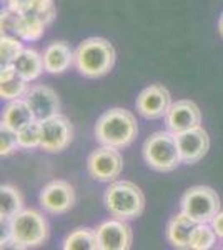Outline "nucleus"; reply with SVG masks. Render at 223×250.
Listing matches in <instances>:
<instances>
[{"instance_id": "a211bd4d", "label": "nucleus", "mask_w": 223, "mask_h": 250, "mask_svg": "<svg viewBox=\"0 0 223 250\" xmlns=\"http://www.w3.org/2000/svg\"><path fill=\"white\" fill-rule=\"evenodd\" d=\"M34 114H32L25 99L10 100L5 105V108H3L2 125H5V127H9L15 132H19L20 128H23L25 125L34 122Z\"/></svg>"}, {"instance_id": "cd10ccee", "label": "nucleus", "mask_w": 223, "mask_h": 250, "mask_svg": "<svg viewBox=\"0 0 223 250\" xmlns=\"http://www.w3.org/2000/svg\"><path fill=\"white\" fill-rule=\"evenodd\" d=\"M34 0H7V9L15 12V14H25L32 7Z\"/></svg>"}, {"instance_id": "6e6552de", "label": "nucleus", "mask_w": 223, "mask_h": 250, "mask_svg": "<svg viewBox=\"0 0 223 250\" xmlns=\"http://www.w3.org/2000/svg\"><path fill=\"white\" fill-rule=\"evenodd\" d=\"M72 137H74V130H72L70 120L65 115L59 114L42 122L40 147L48 154H59V152H63L70 145Z\"/></svg>"}, {"instance_id": "f257e3e1", "label": "nucleus", "mask_w": 223, "mask_h": 250, "mask_svg": "<svg viewBox=\"0 0 223 250\" xmlns=\"http://www.w3.org/2000/svg\"><path fill=\"white\" fill-rule=\"evenodd\" d=\"M139 135L135 115L125 108H110L99 117L95 124V139L102 145L115 148L128 147Z\"/></svg>"}, {"instance_id": "7ed1b4c3", "label": "nucleus", "mask_w": 223, "mask_h": 250, "mask_svg": "<svg viewBox=\"0 0 223 250\" xmlns=\"http://www.w3.org/2000/svg\"><path fill=\"white\" fill-rule=\"evenodd\" d=\"M105 207L115 219L133 220L145 208V195L139 185L128 180H113L105 190Z\"/></svg>"}, {"instance_id": "f8f14e48", "label": "nucleus", "mask_w": 223, "mask_h": 250, "mask_svg": "<svg viewBox=\"0 0 223 250\" xmlns=\"http://www.w3.org/2000/svg\"><path fill=\"white\" fill-rule=\"evenodd\" d=\"M167 128L173 135L195 128L202 124V112L195 102L192 100H178L172 104L165 115Z\"/></svg>"}, {"instance_id": "bb28decb", "label": "nucleus", "mask_w": 223, "mask_h": 250, "mask_svg": "<svg viewBox=\"0 0 223 250\" xmlns=\"http://www.w3.org/2000/svg\"><path fill=\"white\" fill-rule=\"evenodd\" d=\"M19 147H20V144H19L17 132L5 127V125H2V128H0V155L2 157L10 155L12 152H15Z\"/></svg>"}, {"instance_id": "412c9836", "label": "nucleus", "mask_w": 223, "mask_h": 250, "mask_svg": "<svg viewBox=\"0 0 223 250\" xmlns=\"http://www.w3.org/2000/svg\"><path fill=\"white\" fill-rule=\"evenodd\" d=\"M65 250H97L99 249V239L97 232L88 227H80L72 230L63 240Z\"/></svg>"}, {"instance_id": "5701e85b", "label": "nucleus", "mask_w": 223, "mask_h": 250, "mask_svg": "<svg viewBox=\"0 0 223 250\" xmlns=\"http://www.w3.org/2000/svg\"><path fill=\"white\" fill-rule=\"evenodd\" d=\"M218 237H217V233H215L210 222L198 224L195 232H193V235H192V240H190V249H193V250L212 249Z\"/></svg>"}, {"instance_id": "aec40b11", "label": "nucleus", "mask_w": 223, "mask_h": 250, "mask_svg": "<svg viewBox=\"0 0 223 250\" xmlns=\"http://www.w3.org/2000/svg\"><path fill=\"white\" fill-rule=\"evenodd\" d=\"M22 193L12 185H2V188H0V219H2V224H9L12 217L22 210Z\"/></svg>"}, {"instance_id": "9d476101", "label": "nucleus", "mask_w": 223, "mask_h": 250, "mask_svg": "<svg viewBox=\"0 0 223 250\" xmlns=\"http://www.w3.org/2000/svg\"><path fill=\"white\" fill-rule=\"evenodd\" d=\"M100 250H128L133 242L132 227L127 220H105L95 229Z\"/></svg>"}, {"instance_id": "f3484780", "label": "nucleus", "mask_w": 223, "mask_h": 250, "mask_svg": "<svg viewBox=\"0 0 223 250\" xmlns=\"http://www.w3.org/2000/svg\"><path fill=\"white\" fill-rule=\"evenodd\" d=\"M27 80L15 70L14 65L2 67V74H0V95L3 100H17L25 97L28 87Z\"/></svg>"}, {"instance_id": "4468645a", "label": "nucleus", "mask_w": 223, "mask_h": 250, "mask_svg": "<svg viewBox=\"0 0 223 250\" xmlns=\"http://www.w3.org/2000/svg\"><path fill=\"white\" fill-rule=\"evenodd\" d=\"M178 148L182 154V162L183 164H197L206 155L210 148V139L208 134L202 125L195 128H190L186 132L175 135Z\"/></svg>"}, {"instance_id": "423d86ee", "label": "nucleus", "mask_w": 223, "mask_h": 250, "mask_svg": "<svg viewBox=\"0 0 223 250\" xmlns=\"http://www.w3.org/2000/svg\"><path fill=\"white\" fill-rule=\"evenodd\" d=\"M180 208L197 224L212 222L213 217L220 212V197L212 187L195 185L182 195Z\"/></svg>"}, {"instance_id": "0eeeda50", "label": "nucleus", "mask_w": 223, "mask_h": 250, "mask_svg": "<svg viewBox=\"0 0 223 250\" xmlns=\"http://www.w3.org/2000/svg\"><path fill=\"white\" fill-rule=\"evenodd\" d=\"M123 168V160L119 148L102 145L100 148L93 150L87 159V172L92 179L99 182H113L120 177Z\"/></svg>"}, {"instance_id": "6ab92c4d", "label": "nucleus", "mask_w": 223, "mask_h": 250, "mask_svg": "<svg viewBox=\"0 0 223 250\" xmlns=\"http://www.w3.org/2000/svg\"><path fill=\"white\" fill-rule=\"evenodd\" d=\"M12 65L15 67V70H17L27 82L37 80L40 75H42V72L45 70L43 55H40L34 48H23L19 57L14 60Z\"/></svg>"}, {"instance_id": "20e7f679", "label": "nucleus", "mask_w": 223, "mask_h": 250, "mask_svg": "<svg viewBox=\"0 0 223 250\" xmlns=\"http://www.w3.org/2000/svg\"><path fill=\"white\" fill-rule=\"evenodd\" d=\"M142 150H143V159L147 165L157 172H172L180 164H183L177 137L170 130L152 134L145 140Z\"/></svg>"}, {"instance_id": "393cba45", "label": "nucleus", "mask_w": 223, "mask_h": 250, "mask_svg": "<svg viewBox=\"0 0 223 250\" xmlns=\"http://www.w3.org/2000/svg\"><path fill=\"white\" fill-rule=\"evenodd\" d=\"M19 144L22 148H35L40 147V140H42V122L34 120L23 128L17 132Z\"/></svg>"}, {"instance_id": "2eb2a0df", "label": "nucleus", "mask_w": 223, "mask_h": 250, "mask_svg": "<svg viewBox=\"0 0 223 250\" xmlns=\"http://www.w3.org/2000/svg\"><path fill=\"white\" fill-rule=\"evenodd\" d=\"M197 225V222L190 219L186 213H177L167 225V240L177 249H190V240Z\"/></svg>"}, {"instance_id": "b1692460", "label": "nucleus", "mask_w": 223, "mask_h": 250, "mask_svg": "<svg viewBox=\"0 0 223 250\" xmlns=\"http://www.w3.org/2000/svg\"><path fill=\"white\" fill-rule=\"evenodd\" d=\"M22 50H23V45L19 37H14V35H2V39H0V62H2V67L12 65L14 60L19 57Z\"/></svg>"}, {"instance_id": "c85d7f7f", "label": "nucleus", "mask_w": 223, "mask_h": 250, "mask_svg": "<svg viewBox=\"0 0 223 250\" xmlns=\"http://www.w3.org/2000/svg\"><path fill=\"white\" fill-rule=\"evenodd\" d=\"M210 224H212V227H213V230H215V233H217L218 239L223 240V212H218L217 215L212 219Z\"/></svg>"}, {"instance_id": "39448f33", "label": "nucleus", "mask_w": 223, "mask_h": 250, "mask_svg": "<svg viewBox=\"0 0 223 250\" xmlns=\"http://www.w3.org/2000/svg\"><path fill=\"white\" fill-rule=\"evenodd\" d=\"M10 237L19 244L20 249L39 247L48 239V222L39 210L22 208L9 222Z\"/></svg>"}, {"instance_id": "ddd939ff", "label": "nucleus", "mask_w": 223, "mask_h": 250, "mask_svg": "<svg viewBox=\"0 0 223 250\" xmlns=\"http://www.w3.org/2000/svg\"><path fill=\"white\" fill-rule=\"evenodd\" d=\"M23 99L27 100L34 119L39 122L48 120L60 114V100L54 88L48 85H34L27 90Z\"/></svg>"}, {"instance_id": "a878e982", "label": "nucleus", "mask_w": 223, "mask_h": 250, "mask_svg": "<svg viewBox=\"0 0 223 250\" xmlns=\"http://www.w3.org/2000/svg\"><path fill=\"white\" fill-rule=\"evenodd\" d=\"M27 12H30V14H34L35 17L43 20L47 25H50V23L54 22V19L57 15L54 0H34V2H32V7Z\"/></svg>"}, {"instance_id": "1a4fd4ad", "label": "nucleus", "mask_w": 223, "mask_h": 250, "mask_svg": "<svg viewBox=\"0 0 223 250\" xmlns=\"http://www.w3.org/2000/svg\"><path fill=\"white\" fill-rule=\"evenodd\" d=\"M39 202L45 212L62 215L75 205V190L67 180H52L42 188Z\"/></svg>"}, {"instance_id": "4be33fe9", "label": "nucleus", "mask_w": 223, "mask_h": 250, "mask_svg": "<svg viewBox=\"0 0 223 250\" xmlns=\"http://www.w3.org/2000/svg\"><path fill=\"white\" fill-rule=\"evenodd\" d=\"M47 23L39 17H35L30 12L20 14V22H19V39L27 40V42H35L45 34Z\"/></svg>"}, {"instance_id": "dca6fc26", "label": "nucleus", "mask_w": 223, "mask_h": 250, "mask_svg": "<svg viewBox=\"0 0 223 250\" xmlns=\"http://www.w3.org/2000/svg\"><path fill=\"white\" fill-rule=\"evenodd\" d=\"M74 60L75 52L65 42H54L43 50V65L48 74H63Z\"/></svg>"}, {"instance_id": "f03ea898", "label": "nucleus", "mask_w": 223, "mask_h": 250, "mask_svg": "<svg viewBox=\"0 0 223 250\" xmlns=\"http://www.w3.org/2000/svg\"><path fill=\"white\" fill-rule=\"evenodd\" d=\"M74 63L80 75L87 79H100L115 65V48L107 39H85L77 47Z\"/></svg>"}, {"instance_id": "c756f323", "label": "nucleus", "mask_w": 223, "mask_h": 250, "mask_svg": "<svg viewBox=\"0 0 223 250\" xmlns=\"http://www.w3.org/2000/svg\"><path fill=\"white\" fill-rule=\"evenodd\" d=\"M218 30H220V35L223 37V14H222V17H220V22H218Z\"/></svg>"}, {"instance_id": "9b49d317", "label": "nucleus", "mask_w": 223, "mask_h": 250, "mask_svg": "<svg viewBox=\"0 0 223 250\" xmlns=\"http://www.w3.org/2000/svg\"><path fill=\"white\" fill-rule=\"evenodd\" d=\"M137 110L145 119H162L167 115L170 105H172V99H170V92L163 85H150L145 90L140 92L137 97Z\"/></svg>"}]
</instances>
